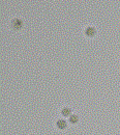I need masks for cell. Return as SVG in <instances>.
Masks as SVG:
<instances>
[{"label": "cell", "mask_w": 120, "mask_h": 135, "mask_svg": "<svg viewBox=\"0 0 120 135\" xmlns=\"http://www.w3.org/2000/svg\"><path fill=\"white\" fill-rule=\"evenodd\" d=\"M95 33H96V30L92 26H88L85 29V34L86 36H88V37H93L95 35Z\"/></svg>", "instance_id": "cell-2"}, {"label": "cell", "mask_w": 120, "mask_h": 135, "mask_svg": "<svg viewBox=\"0 0 120 135\" xmlns=\"http://www.w3.org/2000/svg\"><path fill=\"white\" fill-rule=\"evenodd\" d=\"M69 124L75 125V124H77V123L79 122V117H78L77 114H71L69 118Z\"/></svg>", "instance_id": "cell-5"}, {"label": "cell", "mask_w": 120, "mask_h": 135, "mask_svg": "<svg viewBox=\"0 0 120 135\" xmlns=\"http://www.w3.org/2000/svg\"><path fill=\"white\" fill-rule=\"evenodd\" d=\"M71 114H72V113H71V109H70L69 107H64V108L61 110V115H62L63 118H69Z\"/></svg>", "instance_id": "cell-4"}, {"label": "cell", "mask_w": 120, "mask_h": 135, "mask_svg": "<svg viewBox=\"0 0 120 135\" xmlns=\"http://www.w3.org/2000/svg\"><path fill=\"white\" fill-rule=\"evenodd\" d=\"M12 26H13V28H14L15 30H20V29L22 28V26H23V22H22L21 19L16 18V19H14V20L12 21Z\"/></svg>", "instance_id": "cell-1"}, {"label": "cell", "mask_w": 120, "mask_h": 135, "mask_svg": "<svg viewBox=\"0 0 120 135\" xmlns=\"http://www.w3.org/2000/svg\"><path fill=\"white\" fill-rule=\"evenodd\" d=\"M56 126L59 130H65L66 127H67V123L64 119H58L57 123H56Z\"/></svg>", "instance_id": "cell-3"}]
</instances>
